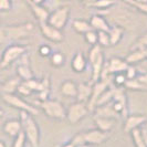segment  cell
Returning a JSON list of instances; mask_svg holds the SVG:
<instances>
[{
    "label": "cell",
    "instance_id": "1",
    "mask_svg": "<svg viewBox=\"0 0 147 147\" xmlns=\"http://www.w3.org/2000/svg\"><path fill=\"white\" fill-rule=\"evenodd\" d=\"M20 122L22 125V132L32 147H39L40 144V128L32 115L26 111H20Z\"/></svg>",
    "mask_w": 147,
    "mask_h": 147
},
{
    "label": "cell",
    "instance_id": "2",
    "mask_svg": "<svg viewBox=\"0 0 147 147\" xmlns=\"http://www.w3.org/2000/svg\"><path fill=\"white\" fill-rule=\"evenodd\" d=\"M98 13L101 15H109L112 18V20L114 22V24L122 27L123 29H133L136 23H135V17L132 12H129V10H127L125 8H119L113 6L112 8L104 10V11H100Z\"/></svg>",
    "mask_w": 147,
    "mask_h": 147
},
{
    "label": "cell",
    "instance_id": "3",
    "mask_svg": "<svg viewBox=\"0 0 147 147\" xmlns=\"http://www.w3.org/2000/svg\"><path fill=\"white\" fill-rule=\"evenodd\" d=\"M28 47L20 43H12L9 44L7 48L3 50L1 60H0V69H7L12 63L17 62L21 58L24 53H27Z\"/></svg>",
    "mask_w": 147,
    "mask_h": 147
},
{
    "label": "cell",
    "instance_id": "4",
    "mask_svg": "<svg viewBox=\"0 0 147 147\" xmlns=\"http://www.w3.org/2000/svg\"><path fill=\"white\" fill-rule=\"evenodd\" d=\"M33 23L26 22L20 24H11V26H5V34L7 38V42L9 41H20L30 37V34L33 31Z\"/></svg>",
    "mask_w": 147,
    "mask_h": 147
},
{
    "label": "cell",
    "instance_id": "5",
    "mask_svg": "<svg viewBox=\"0 0 147 147\" xmlns=\"http://www.w3.org/2000/svg\"><path fill=\"white\" fill-rule=\"evenodd\" d=\"M40 107L43 111V113L50 118L53 119H64L66 116V109L65 106L58 100H50L48 98L47 101L40 102Z\"/></svg>",
    "mask_w": 147,
    "mask_h": 147
},
{
    "label": "cell",
    "instance_id": "6",
    "mask_svg": "<svg viewBox=\"0 0 147 147\" xmlns=\"http://www.w3.org/2000/svg\"><path fill=\"white\" fill-rule=\"evenodd\" d=\"M1 97L5 101V103H7L9 106L15 107L19 111H26L29 114H31L32 116H37L40 113L36 106L28 103L27 101H24L23 98H21L20 96L16 95V94H2Z\"/></svg>",
    "mask_w": 147,
    "mask_h": 147
},
{
    "label": "cell",
    "instance_id": "7",
    "mask_svg": "<svg viewBox=\"0 0 147 147\" xmlns=\"http://www.w3.org/2000/svg\"><path fill=\"white\" fill-rule=\"evenodd\" d=\"M70 7L69 6H61V7L54 9L48 18V23L52 27L59 30H63L65 28L66 23L70 18Z\"/></svg>",
    "mask_w": 147,
    "mask_h": 147
},
{
    "label": "cell",
    "instance_id": "8",
    "mask_svg": "<svg viewBox=\"0 0 147 147\" xmlns=\"http://www.w3.org/2000/svg\"><path fill=\"white\" fill-rule=\"evenodd\" d=\"M88 104L83 102H75L72 103L66 110L65 118L70 124H78L80 121H82L88 114Z\"/></svg>",
    "mask_w": 147,
    "mask_h": 147
},
{
    "label": "cell",
    "instance_id": "9",
    "mask_svg": "<svg viewBox=\"0 0 147 147\" xmlns=\"http://www.w3.org/2000/svg\"><path fill=\"white\" fill-rule=\"evenodd\" d=\"M112 85V81H107V80H100V81L93 83L92 86V94L88 102V109L90 112H93L94 109L96 107V102L98 100V97L103 93L105 90L110 88Z\"/></svg>",
    "mask_w": 147,
    "mask_h": 147
},
{
    "label": "cell",
    "instance_id": "10",
    "mask_svg": "<svg viewBox=\"0 0 147 147\" xmlns=\"http://www.w3.org/2000/svg\"><path fill=\"white\" fill-rule=\"evenodd\" d=\"M83 136H84L85 143L92 146V145H101L105 143L110 137V133L103 132V131H100L98 128H95V129L83 132Z\"/></svg>",
    "mask_w": 147,
    "mask_h": 147
},
{
    "label": "cell",
    "instance_id": "11",
    "mask_svg": "<svg viewBox=\"0 0 147 147\" xmlns=\"http://www.w3.org/2000/svg\"><path fill=\"white\" fill-rule=\"evenodd\" d=\"M40 30L43 37L52 42H62L64 40V34L62 33V30H59L48 22H42L40 23Z\"/></svg>",
    "mask_w": 147,
    "mask_h": 147
},
{
    "label": "cell",
    "instance_id": "12",
    "mask_svg": "<svg viewBox=\"0 0 147 147\" xmlns=\"http://www.w3.org/2000/svg\"><path fill=\"white\" fill-rule=\"evenodd\" d=\"M147 122V116L144 114H132L127 115L124 122V133H131L135 128H140Z\"/></svg>",
    "mask_w": 147,
    "mask_h": 147
},
{
    "label": "cell",
    "instance_id": "13",
    "mask_svg": "<svg viewBox=\"0 0 147 147\" xmlns=\"http://www.w3.org/2000/svg\"><path fill=\"white\" fill-rule=\"evenodd\" d=\"M90 24L92 27V29L95 31H104V32H109L111 29V24L106 20V18L101 13H96L93 15L90 19Z\"/></svg>",
    "mask_w": 147,
    "mask_h": 147
},
{
    "label": "cell",
    "instance_id": "14",
    "mask_svg": "<svg viewBox=\"0 0 147 147\" xmlns=\"http://www.w3.org/2000/svg\"><path fill=\"white\" fill-rule=\"evenodd\" d=\"M106 66H107V70H109L110 74L114 75L116 73H124L128 64L125 61V59L114 57V58H111L110 61L106 63Z\"/></svg>",
    "mask_w": 147,
    "mask_h": 147
},
{
    "label": "cell",
    "instance_id": "15",
    "mask_svg": "<svg viewBox=\"0 0 147 147\" xmlns=\"http://www.w3.org/2000/svg\"><path fill=\"white\" fill-rule=\"evenodd\" d=\"M93 113H94L95 116H101V117L114 118V119H118V118L121 117V115L113 109L112 102L107 104H104V105L96 106L94 111H93Z\"/></svg>",
    "mask_w": 147,
    "mask_h": 147
},
{
    "label": "cell",
    "instance_id": "16",
    "mask_svg": "<svg viewBox=\"0 0 147 147\" xmlns=\"http://www.w3.org/2000/svg\"><path fill=\"white\" fill-rule=\"evenodd\" d=\"M28 5H29L30 10L32 11L34 18L39 21V23L48 21V18L50 16V11H49L48 8L44 7V5H36V3H32L29 0H28Z\"/></svg>",
    "mask_w": 147,
    "mask_h": 147
},
{
    "label": "cell",
    "instance_id": "17",
    "mask_svg": "<svg viewBox=\"0 0 147 147\" xmlns=\"http://www.w3.org/2000/svg\"><path fill=\"white\" fill-rule=\"evenodd\" d=\"M88 66V58L82 51L76 52L71 61V67L75 73H82Z\"/></svg>",
    "mask_w": 147,
    "mask_h": 147
},
{
    "label": "cell",
    "instance_id": "18",
    "mask_svg": "<svg viewBox=\"0 0 147 147\" xmlns=\"http://www.w3.org/2000/svg\"><path fill=\"white\" fill-rule=\"evenodd\" d=\"M93 122H94V124H95L96 128H98L100 131L110 133L111 131L114 128V126L116 125L117 119L107 118V117H101V116H95V115H93Z\"/></svg>",
    "mask_w": 147,
    "mask_h": 147
},
{
    "label": "cell",
    "instance_id": "19",
    "mask_svg": "<svg viewBox=\"0 0 147 147\" xmlns=\"http://www.w3.org/2000/svg\"><path fill=\"white\" fill-rule=\"evenodd\" d=\"M2 129L3 132L7 134L9 137L11 138H15L16 136L22 131V125L20 119H8L7 122L3 124L2 126Z\"/></svg>",
    "mask_w": 147,
    "mask_h": 147
},
{
    "label": "cell",
    "instance_id": "20",
    "mask_svg": "<svg viewBox=\"0 0 147 147\" xmlns=\"http://www.w3.org/2000/svg\"><path fill=\"white\" fill-rule=\"evenodd\" d=\"M92 86L93 83H84L81 82L78 84V94H76V101L78 102H83V103L88 104V100L92 94Z\"/></svg>",
    "mask_w": 147,
    "mask_h": 147
},
{
    "label": "cell",
    "instance_id": "21",
    "mask_svg": "<svg viewBox=\"0 0 147 147\" xmlns=\"http://www.w3.org/2000/svg\"><path fill=\"white\" fill-rule=\"evenodd\" d=\"M60 93L66 97L75 98L78 94V84L73 80H65L60 86Z\"/></svg>",
    "mask_w": 147,
    "mask_h": 147
},
{
    "label": "cell",
    "instance_id": "22",
    "mask_svg": "<svg viewBox=\"0 0 147 147\" xmlns=\"http://www.w3.org/2000/svg\"><path fill=\"white\" fill-rule=\"evenodd\" d=\"M21 83V79L17 75L11 79H9L5 83H1V92L2 94H15L17 93V90Z\"/></svg>",
    "mask_w": 147,
    "mask_h": 147
},
{
    "label": "cell",
    "instance_id": "23",
    "mask_svg": "<svg viewBox=\"0 0 147 147\" xmlns=\"http://www.w3.org/2000/svg\"><path fill=\"white\" fill-rule=\"evenodd\" d=\"M132 50L133 51L125 58V61L128 65H134L136 63H140L146 60V54L144 49H132Z\"/></svg>",
    "mask_w": 147,
    "mask_h": 147
},
{
    "label": "cell",
    "instance_id": "24",
    "mask_svg": "<svg viewBox=\"0 0 147 147\" xmlns=\"http://www.w3.org/2000/svg\"><path fill=\"white\" fill-rule=\"evenodd\" d=\"M104 64H105L104 54H102L93 63H91V65H92V79H91V83H95V82L100 80V76H101V73H102Z\"/></svg>",
    "mask_w": 147,
    "mask_h": 147
},
{
    "label": "cell",
    "instance_id": "25",
    "mask_svg": "<svg viewBox=\"0 0 147 147\" xmlns=\"http://www.w3.org/2000/svg\"><path fill=\"white\" fill-rule=\"evenodd\" d=\"M16 71L17 75L21 79V81H28L34 78V74L30 67V63H18Z\"/></svg>",
    "mask_w": 147,
    "mask_h": 147
},
{
    "label": "cell",
    "instance_id": "26",
    "mask_svg": "<svg viewBox=\"0 0 147 147\" xmlns=\"http://www.w3.org/2000/svg\"><path fill=\"white\" fill-rule=\"evenodd\" d=\"M124 31L122 27L116 26V24H113L111 26V29L109 31V36H110V43L111 45H116L121 42L122 38L124 36Z\"/></svg>",
    "mask_w": 147,
    "mask_h": 147
},
{
    "label": "cell",
    "instance_id": "27",
    "mask_svg": "<svg viewBox=\"0 0 147 147\" xmlns=\"http://www.w3.org/2000/svg\"><path fill=\"white\" fill-rule=\"evenodd\" d=\"M72 29L79 34H85L88 31L92 30L90 21L84 19H75L72 22Z\"/></svg>",
    "mask_w": 147,
    "mask_h": 147
},
{
    "label": "cell",
    "instance_id": "28",
    "mask_svg": "<svg viewBox=\"0 0 147 147\" xmlns=\"http://www.w3.org/2000/svg\"><path fill=\"white\" fill-rule=\"evenodd\" d=\"M115 5H116L115 0H96V1L90 3V5H86V7L95 8L100 11H104V10H107V9H110Z\"/></svg>",
    "mask_w": 147,
    "mask_h": 147
},
{
    "label": "cell",
    "instance_id": "29",
    "mask_svg": "<svg viewBox=\"0 0 147 147\" xmlns=\"http://www.w3.org/2000/svg\"><path fill=\"white\" fill-rule=\"evenodd\" d=\"M124 88L131 91H140V92H147V85L138 81L137 79L133 80H127L124 85Z\"/></svg>",
    "mask_w": 147,
    "mask_h": 147
},
{
    "label": "cell",
    "instance_id": "30",
    "mask_svg": "<svg viewBox=\"0 0 147 147\" xmlns=\"http://www.w3.org/2000/svg\"><path fill=\"white\" fill-rule=\"evenodd\" d=\"M113 100V86L111 85L107 90H105L103 93L101 94V96L98 97L97 102H96V106H100V105H104V104L111 103Z\"/></svg>",
    "mask_w": 147,
    "mask_h": 147
},
{
    "label": "cell",
    "instance_id": "31",
    "mask_svg": "<svg viewBox=\"0 0 147 147\" xmlns=\"http://www.w3.org/2000/svg\"><path fill=\"white\" fill-rule=\"evenodd\" d=\"M50 63L54 67H61L65 63V57L62 52H54L50 55Z\"/></svg>",
    "mask_w": 147,
    "mask_h": 147
},
{
    "label": "cell",
    "instance_id": "32",
    "mask_svg": "<svg viewBox=\"0 0 147 147\" xmlns=\"http://www.w3.org/2000/svg\"><path fill=\"white\" fill-rule=\"evenodd\" d=\"M103 54V51H102V47L100 44H94L91 47L90 51H88V61L90 63H93L95 60H97L101 55Z\"/></svg>",
    "mask_w": 147,
    "mask_h": 147
},
{
    "label": "cell",
    "instance_id": "33",
    "mask_svg": "<svg viewBox=\"0 0 147 147\" xmlns=\"http://www.w3.org/2000/svg\"><path fill=\"white\" fill-rule=\"evenodd\" d=\"M122 1L129 5L131 7L135 8L136 10H138L142 13L147 15V2H138L136 0H122Z\"/></svg>",
    "mask_w": 147,
    "mask_h": 147
},
{
    "label": "cell",
    "instance_id": "34",
    "mask_svg": "<svg viewBox=\"0 0 147 147\" xmlns=\"http://www.w3.org/2000/svg\"><path fill=\"white\" fill-rule=\"evenodd\" d=\"M129 134L132 135V138H133L134 144H135V147H147L146 144H145V142H144V140H143V137H142V134H140V128H135V129H133Z\"/></svg>",
    "mask_w": 147,
    "mask_h": 147
},
{
    "label": "cell",
    "instance_id": "35",
    "mask_svg": "<svg viewBox=\"0 0 147 147\" xmlns=\"http://www.w3.org/2000/svg\"><path fill=\"white\" fill-rule=\"evenodd\" d=\"M126 81H127V79H126L125 74L124 73H116V74H114V75H113V79H112V85L117 86V88H124Z\"/></svg>",
    "mask_w": 147,
    "mask_h": 147
},
{
    "label": "cell",
    "instance_id": "36",
    "mask_svg": "<svg viewBox=\"0 0 147 147\" xmlns=\"http://www.w3.org/2000/svg\"><path fill=\"white\" fill-rule=\"evenodd\" d=\"M97 44H100L102 48L104 47H110V36L109 32H104V31H98L97 32Z\"/></svg>",
    "mask_w": 147,
    "mask_h": 147
},
{
    "label": "cell",
    "instance_id": "37",
    "mask_svg": "<svg viewBox=\"0 0 147 147\" xmlns=\"http://www.w3.org/2000/svg\"><path fill=\"white\" fill-rule=\"evenodd\" d=\"M26 142H27V138H26V135L24 133L20 132L15 138H13V143H12V147H24L26 146Z\"/></svg>",
    "mask_w": 147,
    "mask_h": 147
},
{
    "label": "cell",
    "instance_id": "38",
    "mask_svg": "<svg viewBox=\"0 0 147 147\" xmlns=\"http://www.w3.org/2000/svg\"><path fill=\"white\" fill-rule=\"evenodd\" d=\"M84 38H85V40H86V42L90 43L91 45H94V44H97V31L95 30H90L88 31L85 34H83Z\"/></svg>",
    "mask_w": 147,
    "mask_h": 147
},
{
    "label": "cell",
    "instance_id": "39",
    "mask_svg": "<svg viewBox=\"0 0 147 147\" xmlns=\"http://www.w3.org/2000/svg\"><path fill=\"white\" fill-rule=\"evenodd\" d=\"M144 48H147V32L140 36L132 47V49H144Z\"/></svg>",
    "mask_w": 147,
    "mask_h": 147
},
{
    "label": "cell",
    "instance_id": "40",
    "mask_svg": "<svg viewBox=\"0 0 147 147\" xmlns=\"http://www.w3.org/2000/svg\"><path fill=\"white\" fill-rule=\"evenodd\" d=\"M124 74H125L127 80H133V79L137 78V70H136V67L134 65H128L127 69L125 70Z\"/></svg>",
    "mask_w": 147,
    "mask_h": 147
},
{
    "label": "cell",
    "instance_id": "41",
    "mask_svg": "<svg viewBox=\"0 0 147 147\" xmlns=\"http://www.w3.org/2000/svg\"><path fill=\"white\" fill-rule=\"evenodd\" d=\"M17 93H19V94L22 96H29L32 94V91L27 86V84H26L24 82L21 81L20 85H19V88H18V90H17Z\"/></svg>",
    "mask_w": 147,
    "mask_h": 147
},
{
    "label": "cell",
    "instance_id": "42",
    "mask_svg": "<svg viewBox=\"0 0 147 147\" xmlns=\"http://www.w3.org/2000/svg\"><path fill=\"white\" fill-rule=\"evenodd\" d=\"M52 49L50 45H48V44H42V45H40L39 47V54L41 55V57H43V58H48V57H50L52 53Z\"/></svg>",
    "mask_w": 147,
    "mask_h": 147
},
{
    "label": "cell",
    "instance_id": "43",
    "mask_svg": "<svg viewBox=\"0 0 147 147\" xmlns=\"http://www.w3.org/2000/svg\"><path fill=\"white\" fill-rule=\"evenodd\" d=\"M12 9V0H0V11L8 12Z\"/></svg>",
    "mask_w": 147,
    "mask_h": 147
},
{
    "label": "cell",
    "instance_id": "44",
    "mask_svg": "<svg viewBox=\"0 0 147 147\" xmlns=\"http://www.w3.org/2000/svg\"><path fill=\"white\" fill-rule=\"evenodd\" d=\"M74 146H78V145H82V144H86L85 140H84V136H83V133H79L76 135H74L72 137V140H70Z\"/></svg>",
    "mask_w": 147,
    "mask_h": 147
},
{
    "label": "cell",
    "instance_id": "45",
    "mask_svg": "<svg viewBox=\"0 0 147 147\" xmlns=\"http://www.w3.org/2000/svg\"><path fill=\"white\" fill-rule=\"evenodd\" d=\"M51 93V90H42L40 92H38V98L40 102L47 101L49 98V94Z\"/></svg>",
    "mask_w": 147,
    "mask_h": 147
},
{
    "label": "cell",
    "instance_id": "46",
    "mask_svg": "<svg viewBox=\"0 0 147 147\" xmlns=\"http://www.w3.org/2000/svg\"><path fill=\"white\" fill-rule=\"evenodd\" d=\"M140 134H142V137H143V140H144V142H145V144H146V146H147V128H146V126H140Z\"/></svg>",
    "mask_w": 147,
    "mask_h": 147
},
{
    "label": "cell",
    "instance_id": "47",
    "mask_svg": "<svg viewBox=\"0 0 147 147\" xmlns=\"http://www.w3.org/2000/svg\"><path fill=\"white\" fill-rule=\"evenodd\" d=\"M138 81H140L142 83L146 84L147 85V73H142V74H137V78H136Z\"/></svg>",
    "mask_w": 147,
    "mask_h": 147
},
{
    "label": "cell",
    "instance_id": "48",
    "mask_svg": "<svg viewBox=\"0 0 147 147\" xmlns=\"http://www.w3.org/2000/svg\"><path fill=\"white\" fill-rule=\"evenodd\" d=\"M32 3H36V5H44L47 0H29Z\"/></svg>",
    "mask_w": 147,
    "mask_h": 147
},
{
    "label": "cell",
    "instance_id": "49",
    "mask_svg": "<svg viewBox=\"0 0 147 147\" xmlns=\"http://www.w3.org/2000/svg\"><path fill=\"white\" fill-rule=\"evenodd\" d=\"M62 147H75V146H74V145L72 144V143H71V142H69V143H65V144H64V145H63Z\"/></svg>",
    "mask_w": 147,
    "mask_h": 147
},
{
    "label": "cell",
    "instance_id": "50",
    "mask_svg": "<svg viewBox=\"0 0 147 147\" xmlns=\"http://www.w3.org/2000/svg\"><path fill=\"white\" fill-rule=\"evenodd\" d=\"M75 147H92L91 145H88V144H82V145H78V146Z\"/></svg>",
    "mask_w": 147,
    "mask_h": 147
},
{
    "label": "cell",
    "instance_id": "51",
    "mask_svg": "<svg viewBox=\"0 0 147 147\" xmlns=\"http://www.w3.org/2000/svg\"><path fill=\"white\" fill-rule=\"evenodd\" d=\"M3 115H5V112H3V110L0 107V118L3 117Z\"/></svg>",
    "mask_w": 147,
    "mask_h": 147
},
{
    "label": "cell",
    "instance_id": "52",
    "mask_svg": "<svg viewBox=\"0 0 147 147\" xmlns=\"http://www.w3.org/2000/svg\"><path fill=\"white\" fill-rule=\"evenodd\" d=\"M0 147H7V146H6V144H5V142L0 140Z\"/></svg>",
    "mask_w": 147,
    "mask_h": 147
},
{
    "label": "cell",
    "instance_id": "53",
    "mask_svg": "<svg viewBox=\"0 0 147 147\" xmlns=\"http://www.w3.org/2000/svg\"><path fill=\"white\" fill-rule=\"evenodd\" d=\"M136 1H138V2H147V0H136Z\"/></svg>",
    "mask_w": 147,
    "mask_h": 147
},
{
    "label": "cell",
    "instance_id": "54",
    "mask_svg": "<svg viewBox=\"0 0 147 147\" xmlns=\"http://www.w3.org/2000/svg\"><path fill=\"white\" fill-rule=\"evenodd\" d=\"M144 50H145V54H146V59H147V48H144Z\"/></svg>",
    "mask_w": 147,
    "mask_h": 147
},
{
    "label": "cell",
    "instance_id": "55",
    "mask_svg": "<svg viewBox=\"0 0 147 147\" xmlns=\"http://www.w3.org/2000/svg\"><path fill=\"white\" fill-rule=\"evenodd\" d=\"M144 125L146 126V128H147V122H146V123H145V124H144Z\"/></svg>",
    "mask_w": 147,
    "mask_h": 147
},
{
    "label": "cell",
    "instance_id": "56",
    "mask_svg": "<svg viewBox=\"0 0 147 147\" xmlns=\"http://www.w3.org/2000/svg\"><path fill=\"white\" fill-rule=\"evenodd\" d=\"M0 90H1V83H0Z\"/></svg>",
    "mask_w": 147,
    "mask_h": 147
}]
</instances>
